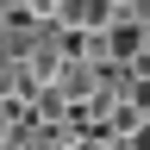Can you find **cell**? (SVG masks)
I'll use <instances>...</instances> for the list:
<instances>
[{
    "instance_id": "1",
    "label": "cell",
    "mask_w": 150,
    "mask_h": 150,
    "mask_svg": "<svg viewBox=\"0 0 150 150\" xmlns=\"http://www.w3.org/2000/svg\"><path fill=\"white\" fill-rule=\"evenodd\" d=\"M56 94H63L69 106H94L100 100V69L94 63H69L63 75H56Z\"/></svg>"
},
{
    "instance_id": "2",
    "label": "cell",
    "mask_w": 150,
    "mask_h": 150,
    "mask_svg": "<svg viewBox=\"0 0 150 150\" xmlns=\"http://www.w3.org/2000/svg\"><path fill=\"white\" fill-rule=\"evenodd\" d=\"M0 150H25V144H0Z\"/></svg>"
}]
</instances>
